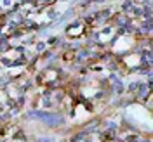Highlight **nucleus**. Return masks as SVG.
I'll return each instance as SVG.
<instances>
[{
	"instance_id": "nucleus-1",
	"label": "nucleus",
	"mask_w": 153,
	"mask_h": 142,
	"mask_svg": "<svg viewBox=\"0 0 153 142\" xmlns=\"http://www.w3.org/2000/svg\"><path fill=\"white\" fill-rule=\"evenodd\" d=\"M30 116L35 118V120H40V121H45L47 125L61 123V116H56V114H51V113H40V111H35V113H30Z\"/></svg>"
}]
</instances>
